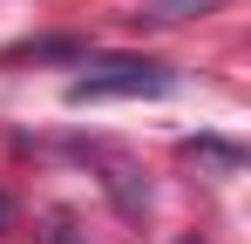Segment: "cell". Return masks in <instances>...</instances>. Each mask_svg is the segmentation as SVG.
I'll return each instance as SVG.
<instances>
[{
    "instance_id": "1",
    "label": "cell",
    "mask_w": 251,
    "mask_h": 244,
    "mask_svg": "<svg viewBox=\"0 0 251 244\" xmlns=\"http://www.w3.org/2000/svg\"><path fill=\"white\" fill-rule=\"evenodd\" d=\"M176 75L150 54H109V61H88L82 75L68 81V102H136V95H170Z\"/></svg>"
},
{
    "instance_id": "2",
    "label": "cell",
    "mask_w": 251,
    "mask_h": 244,
    "mask_svg": "<svg viewBox=\"0 0 251 244\" xmlns=\"http://www.w3.org/2000/svg\"><path fill=\"white\" fill-rule=\"evenodd\" d=\"M183 156L210 163L217 176H238V170H245V149H238V143H217V136H190V143H183Z\"/></svg>"
},
{
    "instance_id": "3",
    "label": "cell",
    "mask_w": 251,
    "mask_h": 244,
    "mask_svg": "<svg viewBox=\"0 0 251 244\" xmlns=\"http://www.w3.org/2000/svg\"><path fill=\"white\" fill-rule=\"evenodd\" d=\"M217 0H136V21L150 27H170V21H190V14H210Z\"/></svg>"
}]
</instances>
